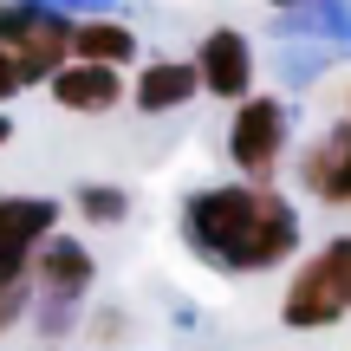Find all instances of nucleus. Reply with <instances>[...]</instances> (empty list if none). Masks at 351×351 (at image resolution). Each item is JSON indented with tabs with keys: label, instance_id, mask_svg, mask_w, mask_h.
I'll return each mask as SVG.
<instances>
[{
	"label": "nucleus",
	"instance_id": "6e6552de",
	"mask_svg": "<svg viewBox=\"0 0 351 351\" xmlns=\"http://www.w3.org/2000/svg\"><path fill=\"white\" fill-rule=\"evenodd\" d=\"M46 91H52V104H59L65 117H111L117 104H130L124 72H117V65H91V59H65Z\"/></svg>",
	"mask_w": 351,
	"mask_h": 351
},
{
	"label": "nucleus",
	"instance_id": "9d476101",
	"mask_svg": "<svg viewBox=\"0 0 351 351\" xmlns=\"http://www.w3.org/2000/svg\"><path fill=\"white\" fill-rule=\"evenodd\" d=\"M202 98V78H195V59H143L137 78H130V104L143 117H176Z\"/></svg>",
	"mask_w": 351,
	"mask_h": 351
},
{
	"label": "nucleus",
	"instance_id": "4468645a",
	"mask_svg": "<svg viewBox=\"0 0 351 351\" xmlns=\"http://www.w3.org/2000/svg\"><path fill=\"white\" fill-rule=\"evenodd\" d=\"M20 91H26V78H20V65H13V52L0 46V104H13Z\"/></svg>",
	"mask_w": 351,
	"mask_h": 351
},
{
	"label": "nucleus",
	"instance_id": "0eeeda50",
	"mask_svg": "<svg viewBox=\"0 0 351 351\" xmlns=\"http://www.w3.org/2000/svg\"><path fill=\"white\" fill-rule=\"evenodd\" d=\"M195 78H202V91L208 98H221V104H241V98H254V78H261V59H254V39L241 33V26H208V33L195 39Z\"/></svg>",
	"mask_w": 351,
	"mask_h": 351
},
{
	"label": "nucleus",
	"instance_id": "f3484780",
	"mask_svg": "<svg viewBox=\"0 0 351 351\" xmlns=\"http://www.w3.org/2000/svg\"><path fill=\"white\" fill-rule=\"evenodd\" d=\"M345 117H351V85H345Z\"/></svg>",
	"mask_w": 351,
	"mask_h": 351
},
{
	"label": "nucleus",
	"instance_id": "ddd939ff",
	"mask_svg": "<svg viewBox=\"0 0 351 351\" xmlns=\"http://www.w3.org/2000/svg\"><path fill=\"white\" fill-rule=\"evenodd\" d=\"M26 306H33V287H13V293H0V339H7V332L26 319Z\"/></svg>",
	"mask_w": 351,
	"mask_h": 351
},
{
	"label": "nucleus",
	"instance_id": "f03ea898",
	"mask_svg": "<svg viewBox=\"0 0 351 351\" xmlns=\"http://www.w3.org/2000/svg\"><path fill=\"white\" fill-rule=\"evenodd\" d=\"M351 319V234H332L293 267L280 293V326L287 332H326Z\"/></svg>",
	"mask_w": 351,
	"mask_h": 351
},
{
	"label": "nucleus",
	"instance_id": "f8f14e48",
	"mask_svg": "<svg viewBox=\"0 0 351 351\" xmlns=\"http://www.w3.org/2000/svg\"><path fill=\"white\" fill-rule=\"evenodd\" d=\"M72 208L85 215V228H124V215H130V195H124L117 182H78Z\"/></svg>",
	"mask_w": 351,
	"mask_h": 351
},
{
	"label": "nucleus",
	"instance_id": "423d86ee",
	"mask_svg": "<svg viewBox=\"0 0 351 351\" xmlns=\"http://www.w3.org/2000/svg\"><path fill=\"white\" fill-rule=\"evenodd\" d=\"M59 202L52 195H0V293L26 287V267H33L39 241L59 234Z\"/></svg>",
	"mask_w": 351,
	"mask_h": 351
},
{
	"label": "nucleus",
	"instance_id": "9b49d317",
	"mask_svg": "<svg viewBox=\"0 0 351 351\" xmlns=\"http://www.w3.org/2000/svg\"><path fill=\"white\" fill-rule=\"evenodd\" d=\"M143 39L130 20H111V13H85V20H72V59H91V65H137Z\"/></svg>",
	"mask_w": 351,
	"mask_h": 351
},
{
	"label": "nucleus",
	"instance_id": "20e7f679",
	"mask_svg": "<svg viewBox=\"0 0 351 351\" xmlns=\"http://www.w3.org/2000/svg\"><path fill=\"white\" fill-rule=\"evenodd\" d=\"M0 46L26 85H52V72L72 59V20L52 0H0Z\"/></svg>",
	"mask_w": 351,
	"mask_h": 351
},
{
	"label": "nucleus",
	"instance_id": "7ed1b4c3",
	"mask_svg": "<svg viewBox=\"0 0 351 351\" xmlns=\"http://www.w3.org/2000/svg\"><path fill=\"white\" fill-rule=\"evenodd\" d=\"M287 143H293V111H287V98L254 91V98L228 104L221 150H228V163H234L241 182H274L280 163H287Z\"/></svg>",
	"mask_w": 351,
	"mask_h": 351
},
{
	"label": "nucleus",
	"instance_id": "f257e3e1",
	"mask_svg": "<svg viewBox=\"0 0 351 351\" xmlns=\"http://www.w3.org/2000/svg\"><path fill=\"white\" fill-rule=\"evenodd\" d=\"M300 208L274 182H208L182 202V241L202 267L241 280V274H274L300 254Z\"/></svg>",
	"mask_w": 351,
	"mask_h": 351
},
{
	"label": "nucleus",
	"instance_id": "1a4fd4ad",
	"mask_svg": "<svg viewBox=\"0 0 351 351\" xmlns=\"http://www.w3.org/2000/svg\"><path fill=\"white\" fill-rule=\"evenodd\" d=\"M300 189L326 208H351V117L326 124L300 150Z\"/></svg>",
	"mask_w": 351,
	"mask_h": 351
},
{
	"label": "nucleus",
	"instance_id": "39448f33",
	"mask_svg": "<svg viewBox=\"0 0 351 351\" xmlns=\"http://www.w3.org/2000/svg\"><path fill=\"white\" fill-rule=\"evenodd\" d=\"M91 280H98V261H91V247L78 234H46L39 254H33V267H26V287H33V300H39V313H46L52 332L72 319V306H85Z\"/></svg>",
	"mask_w": 351,
	"mask_h": 351
},
{
	"label": "nucleus",
	"instance_id": "2eb2a0df",
	"mask_svg": "<svg viewBox=\"0 0 351 351\" xmlns=\"http://www.w3.org/2000/svg\"><path fill=\"white\" fill-rule=\"evenodd\" d=\"M274 13H300V7H319V0H267Z\"/></svg>",
	"mask_w": 351,
	"mask_h": 351
},
{
	"label": "nucleus",
	"instance_id": "dca6fc26",
	"mask_svg": "<svg viewBox=\"0 0 351 351\" xmlns=\"http://www.w3.org/2000/svg\"><path fill=\"white\" fill-rule=\"evenodd\" d=\"M7 143H13V117L0 111V150H7Z\"/></svg>",
	"mask_w": 351,
	"mask_h": 351
}]
</instances>
